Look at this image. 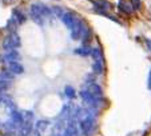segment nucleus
Listing matches in <instances>:
<instances>
[{
    "instance_id": "nucleus-1",
    "label": "nucleus",
    "mask_w": 151,
    "mask_h": 136,
    "mask_svg": "<svg viewBox=\"0 0 151 136\" xmlns=\"http://www.w3.org/2000/svg\"><path fill=\"white\" fill-rule=\"evenodd\" d=\"M17 45H19V37L14 34H11L9 36H7L3 42V47H4V49H7V51L15 49Z\"/></svg>"
},
{
    "instance_id": "nucleus-2",
    "label": "nucleus",
    "mask_w": 151,
    "mask_h": 136,
    "mask_svg": "<svg viewBox=\"0 0 151 136\" xmlns=\"http://www.w3.org/2000/svg\"><path fill=\"white\" fill-rule=\"evenodd\" d=\"M62 19H63V23H64L70 29H72L78 21V15L72 14V12H67V14L62 15Z\"/></svg>"
},
{
    "instance_id": "nucleus-3",
    "label": "nucleus",
    "mask_w": 151,
    "mask_h": 136,
    "mask_svg": "<svg viewBox=\"0 0 151 136\" xmlns=\"http://www.w3.org/2000/svg\"><path fill=\"white\" fill-rule=\"evenodd\" d=\"M118 7H119V11L122 12V14L130 15L132 12L131 3H130V1H127V0H119V4H118Z\"/></svg>"
},
{
    "instance_id": "nucleus-4",
    "label": "nucleus",
    "mask_w": 151,
    "mask_h": 136,
    "mask_svg": "<svg viewBox=\"0 0 151 136\" xmlns=\"http://www.w3.org/2000/svg\"><path fill=\"white\" fill-rule=\"evenodd\" d=\"M80 127L84 131V133L90 132V131L92 130V127H94V119H92V117H86V119H83L82 122H80Z\"/></svg>"
},
{
    "instance_id": "nucleus-5",
    "label": "nucleus",
    "mask_w": 151,
    "mask_h": 136,
    "mask_svg": "<svg viewBox=\"0 0 151 136\" xmlns=\"http://www.w3.org/2000/svg\"><path fill=\"white\" fill-rule=\"evenodd\" d=\"M87 91H88V92H90L91 95H94L95 97H98V96L100 97V96L103 95L102 88H100L98 84H95V83H94V84H90V85H88V88H87Z\"/></svg>"
},
{
    "instance_id": "nucleus-6",
    "label": "nucleus",
    "mask_w": 151,
    "mask_h": 136,
    "mask_svg": "<svg viewBox=\"0 0 151 136\" xmlns=\"http://www.w3.org/2000/svg\"><path fill=\"white\" fill-rule=\"evenodd\" d=\"M9 71H11L12 74L19 75V74H23L24 68H23V65L19 64L17 62H11L9 63Z\"/></svg>"
},
{
    "instance_id": "nucleus-7",
    "label": "nucleus",
    "mask_w": 151,
    "mask_h": 136,
    "mask_svg": "<svg viewBox=\"0 0 151 136\" xmlns=\"http://www.w3.org/2000/svg\"><path fill=\"white\" fill-rule=\"evenodd\" d=\"M91 51L92 49L90 48V47H80V48L75 49V54L76 55H80V56H90L91 55Z\"/></svg>"
},
{
    "instance_id": "nucleus-8",
    "label": "nucleus",
    "mask_w": 151,
    "mask_h": 136,
    "mask_svg": "<svg viewBox=\"0 0 151 136\" xmlns=\"http://www.w3.org/2000/svg\"><path fill=\"white\" fill-rule=\"evenodd\" d=\"M6 59L9 60V62H16V60L19 59V54H17L15 49H11V51L6 55Z\"/></svg>"
},
{
    "instance_id": "nucleus-9",
    "label": "nucleus",
    "mask_w": 151,
    "mask_h": 136,
    "mask_svg": "<svg viewBox=\"0 0 151 136\" xmlns=\"http://www.w3.org/2000/svg\"><path fill=\"white\" fill-rule=\"evenodd\" d=\"M94 71L96 72V74H103V72H104V64H103V62L94 63Z\"/></svg>"
},
{
    "instance_id": "nucleus-10",
    "label": "nucleus",
    "mask_w": 151,
    "mask_h": 136,
    "mask_svg": "<svg viewBox=\"0 0 151 136\" xmlns=\"http://www.w3.org/2000/svg\"><path fill=\"white\" fill-rule=\"evenodd\" d=\"M14 15H15V19L17 20V23L26 21V16H24V14H22L19 9H14Z\"/></svg>"
},
{
    "instance_id": "nucleus-11",
    "label": "nucleus",
    "mask_w": 151,
    "mask_h": 136,
    "mask_svg": "<svg viewBox=\"0 0 151 136\" xmlns=\"http://www.w3.org/2000/svg\"><path fill=\"white\" fill-rule=\"evenodd\" d=\"M130 3H131V7L132 9H140V7H142V1L140 0H130Z\"/></svg>"
},
{
    "instance_id": "nucleus-12",
    "label": "nucleus",
    "mask_w": 151,
    "mask_h": 136,
    "mask_svg": "<svg viewBox=\"0 0 151 136\" xmlns=\"http://www.w3.org/2000/svg\"><path fill=\"white\" fill-rule=\"evenodd\" d=\"M66 95L68 97H74L75 96V91L72 87H66Z\"/></svg>"
},
{
    "instance_id": "nucleus-13",
    "label": "nucleus",
    "mask_w": 151,
    "mask_h": 136,
    "mask_svg": "<svg viewBox=\"0 0 151 136\" xmlns=\"http://www.w3.org/2000/svg\"><path fill=\"white\" fill-rule=\"evenodd\" d=\"M146 43L148 44V47H150V49H151V42H150V40H146Z\"/></svg>"
},
{
    "instance_id": "nucleus-14",
    "label": "nucleus",
    "mask_w": 151,
    "mask_h": 136,
    "mask_svg": "<svg viewBox=\"0 0 151 136\" xmlns=\"http://www.w3.org/2000/svg\"><path fill=\"white\" fill-rule=\"evenodd\" d=\"M150 88H151V72H150Z\"/></svg>"
}]
</instances>
